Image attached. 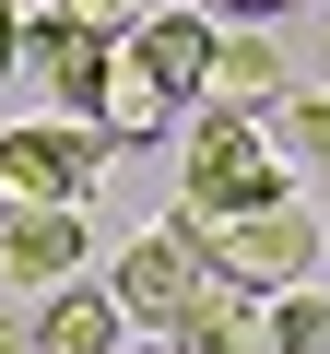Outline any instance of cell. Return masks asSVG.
<instances>
[{
    "mask_svg": "<svg viewBox=\"0 0 330 354\" xmlns=\"http://www.w3.org/2000/svg\"><path fill=\"white\" fill-rule=\"evenodd\" d=\"M0 354H36V319H12V307H0Z\"/></svg>",
    "mask_w": 330,
    "mask_h": 354,
    "instance_id": "e0dca14e",
    "label": "cell"
},
{
    "mask_svg": "<svg viewBox=\"0 0 330 354\" xmlns=\"http://www.w3.org/2000/svg\"><path fill=\"white\" fill-rule=\"evenodd\" d=\"M260 342H271V354H330V295H318V283L260 295Z\"/></svg>",
    "mask_w": 330,
    "mask_h": 354,
    "instance_id": "4fadbf2b",
    "label": "cell"
},
{
    "mask_svg": "<svg viewBox=\"0 0 330 354\" xmlns=\"http://www.w3.org/2000/svg\"><path fill=\"white\" fill-rule=\"evenodd\" d=\"M283 189H295V165H283L271 118H248V106L189 118V142H177V201L189 213H248V201H283Z\"/></svg>",
    "mask_w": 330,
    "mask_h": 354,
    "instance_id": "6da1fadb",
    "label": "cell"
},
{
    "mask_svg": "<svg viewBox=\"0 0 330 354\" xmlns=\"http://www.w3.org/2000/svg\"><path fill=\"white\" fill-rule=\"evenodd\" d=\"M201 260L248 295H283L318 272V189H283V201H248V213H201Z\"/></svg>",
    "mask_w": 330,
    "mask_h": 354,
    "instance_id": "7a4b0ae2",
    "label": "cell"
},
{
    "mask_svg": "<svg viewBox=\"0 0 330 354\" xmlns=\"http://www.w3.org/2000/svg\"><path fill=\"white\" fill-rule=\"evenodd\" d=\"M201 272H213V260H201V213L177 201L165 225H142V236L118 248V272H106V295H118V319H130V330H153V319L177 307V295H189Z\"/></svg>",
    "mask_w": 330,
    "mask_h": 354,
    "instance_id": "277c9868",
    "label": "cell"
},
{
    "mask_svg": "<svg viewBox=\"0 0 330 354\" xmlns=\"http://www.w3.org/2000/svg\"><path fill=\"white\" fill-rule=\"evenodd\" d=\"M213 12H236V24H271V12H295V0H213Z\"/></svg>",
    "mask_w": 330,
    "mask_h": 354,
    "instance_id": "2e32d148",
    "label": "cell"
},
{
    "mask_svg": "<svg viewBox=\"0 0 330 354\" xmlns=\"http://www.w3.org/2000/svg\"><path fill=\"white\" fill-rule=\"evenodd\" d=\"M0 71H24V12L0 0Z\"/></svg>",
    "mask_w": 330,
    "mask_h": 354,
    "instance_id": "9a60e30c",
    "label": "cell"
},
{
    "mask_svg": "<svg viewBox=\"0 0 330 354\" xmlns=\"http://www.w3.org/2000/svg\"><path fill=\"white\" fill-rule=\"evenodd\" d=\"M318 248H330V201H318Z\"/></svg>",
    "mask_w": 330,
    "mask_h": 354,
    "instance_id": "ac0fdd59",
    "label": "cell"
},
{
    "mask_svg": "<svg viewBox=\"0 0 330 354\" xmlns=\"http://www.w3.org/2000/svg\"><path fill=\"white\" fill-rule=\"evenodd\" d=\"M283 165H295V189H318L330 201V83H307V95H283Z\"/></svg>",
    "mask_w": 330,
    "mask_h": 354,
    "instance_id": "7c38bea8",
    "label": "cell"
},
{
    "mask_svg": "<svg viewBox=\"0 0 330 354\" xmlns=\"http://www.w3.org/2000/svg\"><path fill=\"white\" fill-rule=\"evenodd\" d=\"M83 118L130 153V142H165V130H177V95L142 71V48H130V36H106V83H95V106H83Z\"/></svg>",
    "mask_w": 330,
    "mask_h": 354,
    "instance_id": "52a82bcc",
    "label": "cell"
},
{
    "mask_svg": "<svg viewBox=\"0 0 330 354\" xmlns=\"http://www.w3.org/2000/svg\"><path fill=\"white\" fill-rule=\"evenodd\" d=\"M24 59L48 71V95H59L71 118H83V106H95V83H106V36H95V24H71V12H36V24H24Z\"/></svg>",
    "mask_w": 330,
    "mask_h": 354,
    "instance_id": "9c48e42d",
    "label": "cell"
},
{
    "mask_svg": "<svg viewBox=\"0 0 330 354\" xmlns=\"http://www.w3.org/2000/svg\"><path fill=\"white\" fill-rule=\"evenodd\" d=\"M295 83H283V48L260 36V24H224L213 48H201V106H248V118H271Z\"/></svg>",
    "mask_w": 330,
    "mask_h": 354,
    "instance_id": "ba28073f",
    "label": "cell"
},
{
    "mask_svg": "<svg viewBox=\"0 0 330 354\" xmlns=\"http://www.w3.org/2000/svg\"><path fill=\"white\" fill-rule=\"evenodd\" d=\"M95 248V201H36V213H0V272H12V295H48L71 283Z\"/></svg>",
    "mask_w": 330,
    "mask_h": 354,
    "instance_id": "5b68a950",
    "label": "cell"
},
{
    "mask_svg": "<svg viewBox=\"0 0 330 354\" xmlns=\"http://www.w3.org/2000/svg\"><path fill=\"white\" fill-rule=\"evenodd\" d=\"M48 12H71V24H95V36H130L153 0H48Z\"/></svg>",
    "mask_w": 330,
    "mask_h": 354,
    "instance_id": "5bb4252c",
    "label": "cell"
},
{
    "mask_svg": "<svg viewBox=\"0 0 330 354\" xmlns=\"http://www.w3.org/2000/svg\"><path fill=\"white\" fill-rule=\"evenodd\" d=\"M118 165V142L95 118H24L0 130V213H36V201H95V177Z\"/></svg>",
    "mask_w": 330,
    "mask_h": 354,
    "instance_id": "3957f363",
    "label": "cell"
},
{
    "mask_svg": "<svg viewBox=\"0 0 330 354\" xmlns=\"http://www.w3.org/2000/svg\"><path fill=\"white\" fill-rule=\"evenodd\" d=\"M130 48H142V71L177 95V106H201V48H213V12H142V24H130Z\"/></svg>",
    "mask_w": 330,
    "mask_h": 354,
    "instance_id": "8fae6325",
    "label": "cell"
},
{
    "mask_svg": "<svg viewBox=\"0 0 330 354\" xmlns=\"http://www.w3.org/2000/svg\"><path fill=\"white\" fill-rule=\"evenodd\" d=\"M153 330H165V354H248V342H260V295H248V283H224V272H201Z\"/></svg>",
    "mask_w": 330,
    "mask_h": 354,
    "instance_id": "8992f818",
    "label": "cell"
},
{
    "mask_svg": "<svg viewBox=\"0 0 330 354\" xmlns=\"http://www.w3.org/2000/svg\"><path fill=\"white\" fill-rule=\"evenodd\" d=\"M118 330H130V319H118V295H106V283H83V272H71V283H48V307H36V354H118Z\"/></svg>",
    "mask_w": 330,
    "mask_h": 354,
    "instance_id": "30bf717a",
    "label": "cell"
}]
</instances>
